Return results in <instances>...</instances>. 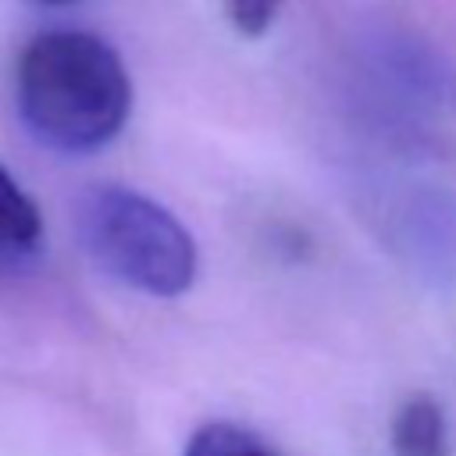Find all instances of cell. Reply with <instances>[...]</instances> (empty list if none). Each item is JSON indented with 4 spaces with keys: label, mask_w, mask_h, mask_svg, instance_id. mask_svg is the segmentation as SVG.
Returning a JSON list of instances; mask_svg holds the SVG:
<instances>
[{
    "label": "cell",
    "mask_w": 456,
    "mask_h": 456,
    "mask_svg": "<svg viewBox=\"0 0 456 456\" xmlns=\"http://www.w3.org/2000/svg\"><path fill=\"white\" fill-rule=\"evenodd\" d=\"M36 4H43V7H71L78 0H36Z\"/></svg>",
    "instance_id": "obj_7"
},
{
    "label": "cell",
    "mask_w": 456,
    "mask_h": 456,
    "mask_svg": "<svg viewBox=\"0 0 456 456\" xmlns=\"http://www.w3.org/2000/svg\"><path fill=\"white\" fill-rule=\"evenodd\" d=\"M185 456H278V452L239 424L210 420L189 438Z\"/></svg>",
    "instance_id": "obj_5"
},
{
    "label": "cell",
    "mask_w": 456,
    "mask_h": 456,
    "mask_svg": "<svg viewBox=\"0 0 456 456\" xmlns=\"http://www.w3.org/2000/svg\"><path fill=\"white\" fill-rule=\"evenodd\" d=\"M78 228L96 264L146 296H182L196 278L192 235L150 196L100 185L82 200Z\"/></svg>",
    "instance_id": "obj_2"
},
{
    "label": "cell",
    "mask_w": 456,
    "mask_h": 456,
    "mask_svg": "<svg viewBox=\"0 0 456 456\" xmlns=\"http://www.w3.org/2000/svg\"><path fill=\"white\" fill-rule=\"evenodd\" d=\"M392 452L395 456H449L445 413L435 399L413 395L399 406L392 420Z\"/></svg>",
    "instance_id": "obj_3"
},
{
    "label": "cell",
    "mask_w": 456,
    "mask_h": 456,
    "mask_svg": "<svg viewBox=\"0 0 456 456\" xmlns=\"http://www.w3.org/2000/svg\"><path fill=\"white\" fill-rule=\"evenodd\" d=\"M39 239H43L39 207L0 164V246L14 253H28L39 246Z\"/></svg>",
    "instance_id": "obj_4"
},
{
    "label": "cell",
    "mask_w": 456,
    "mask_h": 456,
    "mask_svg": "<svg viewBox=\"0 0 456 456\" xmlns=\"http://www.w3.org/2000/svg\"><path fill=\"white\" fill-rule=\"evenodd\" d=\"M281 4L285 0H224V14L235 25V32H242V36H264L274 25Z\"/></svg>",
    "instance_id": "obj_6"
},
{
    "label": "cell",
    "mask_w": 456,
    "mask_h": 456,
    "mask_svg": "<svg viewBox=\"0 0 456 456\" xmlns=\"http://www.w3.org/2000/svg\"><path fill=\"white\" fill-rule=\"evenodd\" d=\"M18 110L46 146L89 153L125 128L132 82L110 43L57 28L36 36L18 61Z\"/></svg>",
    "instance_id": "obj_1"
}]
</instances>
